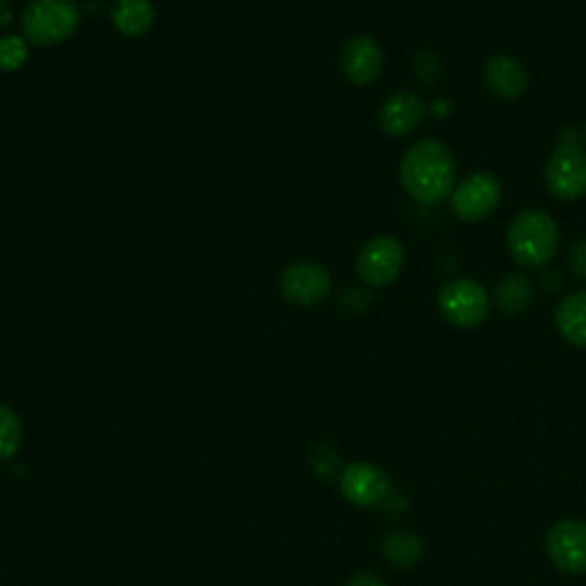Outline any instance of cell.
Segmentation results:
<instances>
[{
  "instance_id": "484cf974",
  "label": "cell",
  "mask_w": 586,
  "mask_h": 586,
  "mask_svg": "<svg viewBox=\"0 0 586 586\" xmlns=\"http://www.w3.org/2000/svg\"><path fill=\"white\" fill-rule=\"evenodd\" d=\"M12 0H0V10H5V5H10Z\"/></svg>"
},
{
  "instance_id": "ac0fdd59",
  "label": "cell",
  "mask_w": 586,
  "mask_h": 586,
  "mask_svg": "<svg viewBox=\"0 0 586 586\" xmlns=\"http://www.w3.org/2000/svg\"><path fill=\"white\" fill-rule=\"evenodd\" d=\"M24 440V426H21L19 415L10 408V405L0 403V463L10 461Z\"/></svg>"
},
{
  "instance_id": "4fadbf2b",
  "label": "cell",
  "mask_w": 586,
  "mask_h": 586,
  "mask_svg": "<svg viewBox=\"0 0 586 586\" xmlns=\"http://www.w3.org/2000/svg\"><path fill=\"white\" fill-rule=\"evenodd\" d=\"M424 115H426L424 99L417 93L405 89V93L392 95L380 106L378 122L380 129L392 135V138H405V135H411L422 124Z\"/></svg>"
},
{
  "instance_id": "2e32d148",
  "label": "cell",
  "mask_w": 586,
  "mask_h": 586,
  "mask_svg": "<svg viewBox=\"0 0 586 586\" xmlns=\"http://www.w3.org/2000/svg\"><path fill=\"white\" fill-rule=\"evenodd\" d=\"M154 5L149 0H115L112 24L124 37H143L154 26Z\"/></svg>"
},
{
  "instance_id": "d6986e66",
  "label": "cell",
  "mask_w": 586,
  "mask_h": 586,
  "mask_svg": "<svg viewBox=\"0 0 586 586\" xmlns=\"http://www.w3.org/2000/svg\"><path fill=\"white\" fill-rule=\"evenodd\" d=\"M28 60V39L19 35L0 37V72H19Z\"/></svg>"
},
{
  "instance_id": "ba28073f",
  "label": "cell",
  "mask_w": 586,
  "mask_h": 586,
  "mask_svg": "<svg viewBox=\"0 0 586 586\" xmlns=\"http://www.w3.org/2000/svg\"><path fill=\"white\" fill-rule=\"evenodd\" d=\"M332 289L330 270L317 261H298L284 268L280 276L282 296L298 307L321 305Z\"/></svg>"
},
{
  "instance_id": "277c9868",
  "label": "cell",
  "mask_w": 586,
  "mask_h": 586,
  "mask_svg": "<svg viewBox=\"0 0 586 586\" xmlns=\"http://www.w3.org/2000/svg\"><path fill=\"white\" fill-rule=\"evenodd\" d=\"M81 24L74 0H33L21 14V30L35 47H56L70 39Z\"/></svg>"
},
{
  "instance_id": "30bf717a",
  "label": "cell",
  "mask_w": 586,
  "mask_h": 586,
  "mask_svg": "<svg viewBox=\"0 0 586 586\" xmlns=\"http://www.w3.org/2000/svg\"><path fill=\"white\" fill-rule=\"evenodd\" d=\"M340 488L344 498L355 506H376L390 495L388 475L369 463H351L342 469Z\"/></svg>"
},
{
  "instance_id": "7402d4cb",
  "label": "cell",
  "mask_w": 586,
  "mask_h": 586,
  "mask_svg": "<svg viewBox=\"0 0 586 586\" xmlns=\"http://www.w3.org/2000/svg\"><path fill=\"white\" fill-rule=\"evenodd\" d=\"M340 303L351 314H359V312H365L371 305V296L365 289H349V291H344V296H342Z\"/></svg>"
},
{
  "instance_id": "5b68a950",
  "label": "cell",
  "mask_w": 586,
  "mask_h": 586,
  "mask_svg": "<svg viewBox=\"0 0 586 586\" xmlns=\"http://www.w3.org/2000/svg\"><path fill=\"white\" fill-rule=\"evenodd\" d=\"M490 296L481 282L459 278L447 282L438 293V312L442 319L461 330L481 326L490 314Z\"/></svg>"
},
{
  "instance_id": "8992f818",
  "label": "cell",
  "mask_w": 586,
  "mask_h": 586,
  "mask_svg": "<svg viewBox=\"0 0 586 586\" xmlns=\"http://www.w3.org/2000/svg\"><path fill=\"white\" fill-rule=\"evenodd\" d=\"M405 251L396 236H376L359 247L355 270L357 278L371 289L390 286L403 270Z\"/></svg>"
},
{
  "instance_id": "6da1fadb",
  "label": "cell",
  "mask_w": 586,
  "mask_h": 586,
  "mask_svg": "<svg viewBox=\"0 0 586 586\" xmlns=\"http://www.w3.org/2000/svg\"><path fill=\"white\" fill-rule=\"evenodd\" d=\"M403 191L424 207L449 199L459 184L454 154L444 143L426 138L405 151L399 166Z\"/></svg>"
},
{
  "instance_id": "7a4b0ae2",
  "label": "cell",
  "mask_w": 586,
  "mask_h": 586,
  "mask_svg": "<svg viewBox=\"0 0 586 586\" xmlns=\"http://www.w3.org/2000/svg\"><path fill=\"white\" fill-rule=\"evenodd\" d=\"M559 228L544 209H525L517 213L506 232L509 255L517 266L544 268L559 251Z\"/></svg>"
},
{
  "instance_id": "7c38bea8",
  "label": "cell",
  "mask_w": 586,
  "mask_h": 586,
  "mask_svg": "<svg viewBox=\"0 0 586 586\" xmlns=\"http://www.w3.org/2000/svg\"><path fill=\"white\" fill-rule=\"evenodd\" d=\"M386 64L380 44L369 35L353 37L342 53V72L353 85H371Z\"/></svg>"
},
{
  "instance_id": "603a6c76",
  "label": "cell",
  "mask_w": 586,
  "mask_h": 586,
  "mask_svg": "<svg viewBox=\"0 0 586 586\" xmlns=\"http://www.w3.org/2000/svg\"><path fill=\"white\" fill-rule=\"evenodd\" d=\"M349 586H388V584L382 582L378 575H374V573H357V575L349 582Z\"/></svg>"
},
{
  "instance_id": "5bb4252c",
  "label": "cell",
  "mask_w": 586,
  "mask_h": 586,
  "mask_svg": "<svg viewBox=\"0 0 586 586\" xmlns=\"http://www.w3.org/2000/svg\"><path fill=\"white\" fill-rule=\"evenodd\" d=\"M559 334L575 349H586V289L563 296L554 309Z\"/></svg>"
},
{
  "instance_id": "9c48e42d",
  "label": "cell",
  "mask_w": 586,
  "mask_h": 586,
  "mask_svg": "<svg viewBox=\"0 0 586 586\" xmlns=\"http://www.w3.org/2000/svg\"><path fill=\"white\" fill-rule=\"evenodd\" d=\"M546 550L550 561L561 573H586V523L559 521L546 536Z\"/></svg>"
},
{
  "instance_id": "9a60e30c",
  "label": "cell",
  "mask_w": 586,
  "mask_h": 586,
  "mask_svg": "<svg viewBox=\"0 0 586 586\" xmlns=\"http://www.w3.org/2000/svg\"><path fill=\"white\" fill-rule=\"evenodd\" d=\"M534 298V284L525 273L504 276L492 293V303L506 317H517L529 309Z\"/></svg>"
},
{
  "instance_id": "52a82bcc",
  "label": "cell",
  "mask_w": 586,
  "mask_h": 586,
  "mask_svg": "<svg viewBox=\"0 0 586 586\" xmlns=\"http://www.w3.org/2000/svg\"><path fill=\"white\" fill-rule=\"evenodd\" d=\"M502 184L492 172H472L456 184L452 197V211L463 222L486 220L500 207Z\"/></svg>"
},
{
  "instance_id": "cb8c5ba5",
  "label": "cell",
  "mask_w": 586,
  "mask_h": 586,
  "mask_svg": "<svg viewBox=\"0 0 586 586\" xmlns=\"http://www.w3.org/2000/svg\"><path fill=\"white\" fill-rule=\"evenodd\" d=\"M382 506H386L390 513H401L405 509V500H401L399 492H392L386 498V502H382Z\"/></svg>"
},
{
  "instance_id": "ffe728a7",
  "label": "cell",
  "mask_w": 586,
  "mask_h": 586,
  "mask_svg": "<svg viewBox=\"0 0 586 586\" xmlns=\"http://www.w3.org/2000/svg\"><path fill=\"white\" fill-rule=\"evenodd\" d=\"M312 465H314V472H317V475L323 479H332L340 475V456H337L328 447H319L317 452H314Z\"/></svg>"
},
{
  "instance_id": "d4e9b609",
  "label": "cell",
  "mask_w": 586,
  "mask_h": 586,
  "mask_svg": "<svg viewBox=\"0 0 586 586\" xmlns=\"http://www.w3.org/2000/svg\"><path fill=\"white\" fill-rule=\"evenodd\" d=\"M579 141H582V145L586 147V124L582 126V131H579Z\"/></svg>"
},
{
  "instance_id": "3957f363",
  "label": "cell",
  "mask_w": 586,
  "mask_h": 586,
  "mask_svg": "<svg viewBox=\"0 0 586 586\" xmlns=\"http://www.w3.org/2000/svg\"><path fill=\"white\" fill-rule=\"evenodd\" d=\"M548 191L561 202L586 195V149L575 129H563L546 166Z\"/></svg>"
},
{
  "instance_id": "8fae6325",
  "label": "cell",
  "mask_w": 586,
  "mask_h": 586,
  "mask_svg": "<svg viewBox=\"0 0 586 586\" xmlns=\"http://www.w3.org/2000/svg\"><path fill=\"white\" fill-rule=\"evenodd\" d=\"M484 83L488 93L502 101H517L527 95L529 74L525 64L506 53L490 56L484 64Z\"/></svg>"
},
{
  "instance_id": "e0dca14e",
  "label": "cell",
  "mask_w": 586,
  "mask_h": 586,
  "mask_svg": "<svg viewBox=\"0 0 586 586\" xmlns=\"http://www.w3.org/2000/svg\"><path fill=\"white\" fill-rule=\"evenodd\" d=\"M382 557L396 569H413L424 557V540L413 532H392L382 540Z\"/></svg>"
},
{
  "instance_id": "44dd1931",
  "label": "cell",
  "mask_w": 586,
  "mask_h": 586,
  "mask_svg": "<svg viewBox=\"0 0 586 586\" xmlns=\"http://www.w3.org/2000/svg\"><path fill=\"white\" fill-rule=\"evenodd\" d=\"M569 268H571V273L586 282V236L582 239H575L569 247Z\"/></svg>"
}]
</instances>
